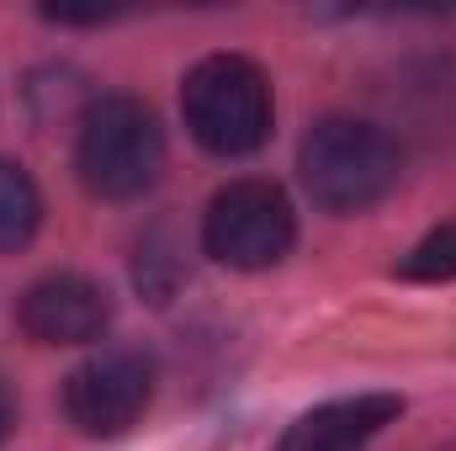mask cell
Here are the masks:
<instances>
[{"instance_id": "cell-1", "label": "cell", "mask_w": 456, "mask_h": 451, "mask_svg": "<svg viewBox=\"0 0 456 451\" xmlns=\"http://www.w3.org/2000/svg\"><path fill=\"white\" fill-rule=\"evenodd\" d=\"M297 165L324 213H366L398 186V144L361 117H324L303 138Z\"/></svg>"}, {"instance_id": "cell-2", "label": "cell", "mask_w": 456, "mask_h": 451, "mask_svg": "<svg viewBox=\"0 0 456 451\" xmlns=\"http://www.w3.org/2000/svg\"><path fill=\"white\" fill-rule=\"evenodd\" d=\"M181 112L208 154H255L271 138V80L244 53H208L181 86Z\"/></svg>"}, {"instance_id": "cell-3", "label": "cell", "mask_w": 456, "mask_h": 451, "mask_svg": "<svg viewBox=\"0 0 456 451\" xmlns=\"http://www.w3.org/2000/svg\"><path fill=\"white\" fill-rule=\"evenodd\" d=\"M75 165H80V181L96 197H112V202L143 197L159 181L165 133L138 96H102L80 117Z\"/></svg>"}, {"instance_id": "cell-4", "label": "cell", "mask_w": 456, "mask_h": 451, "mask_svg": "<svg viewBox=\"0 0 456 451\" xmlns=\"http://www.w3.org/2000/svg\"><path fill=\"white\" fill-rule=\"evenodd\" d=\"M297 239V213L276 181H233L213 197L202 218V244L213 260L233 271H265L276 266Z\"/></svg>"}, {"instance_id": "cell-5", "label": "cell", "mask_w": 456, "mask_h": 451, "mask_svg": "<svg viewBox=\"0 0 456 451\" xmlns=\"http://www.w3.org/2000/svg\"><path fill=\"white\" fill-rule=\"evenodd\" d=\"M154 398V366L138 350H102L64 382V414L86 436H122Z\"/></svg>"}, {"instance_id": "cell-6", "label": "cell", "mask_w": 456, "mask_h": 451, "mask_svg": "<svg viewBox=\"0 0 456 451\" xmlns=\"http://www.w3.org/2000/svg\"><path fill=\"white\" fill-rule=\"evenodd\" d=\"M16 319L37 345H91L112 324V298L91 276H43L27 287Z\"/></svg>"}, {"instance_id": "cell-7", "label": "cell", "mask_w": 456, "mask_h": 451, "mask_svg": "<svg viewBox=\"0 0 456 451\" xmlns=\"http://www.w3.org/2000/svg\"><path fill=\"white\" fill-rule=\"evenodd\" d=\"M403 414V398L393 393H361V398H335L314 414H303L276 451H361L382 425H393Z\"/></svg>"}, {"instance_id": "cell-8", "label": "cell", "mask_w": 456, "mask_h": 451, "mask_svg": "<svg viewBox=\"0 0 456 451\" xmlns=\"http://www.w3.org/2000/svg\"><path fill=\"white\" fill-rule=\"evenodd\" d=\"M37 224H43V192H37V181L21 165L0 160V255H16L37 234Z\"/></svg>"}, {"instance_id": "cell-9", "label": "cell", "mask_w": 456, "mask_h": 451, "mask_svg": "<svg viewBox=\"0 0 456 451\" xmlns=\"http://www.w3.org/2000/svg\"><path fill=\"white\" fill-rule=\"evenodd\" d=\"M398 276H403V282H452L456 276V218L441 224L436 234H425V239L409 250V260L398 266Z\"/></svg>"}, {"instance_id": "cell-10", "label": "cell", "mask_w": 456, "mask_h": 451, "mask_svg": "<svg viewBox=\"0 0 456 451\" xmlns=\"http://www.w3.org/2000/svg\"><path fill=\"white\" fill-rule=\"evenodd\" d=\"M11 425H16V409H11V393L0 388V441L11 436Z\"/></svg>"}]
</instances>
